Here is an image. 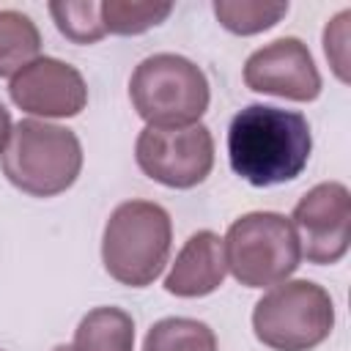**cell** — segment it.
<instances>
[{
    "instance_id": "6da1fadb",
    "label": "cell",
    "mask_w": 351,
    "mask_h": 351,
    "mask_svg": "<svg viewBox=\"0 0 351 351\" xmlns=\"http://www.w3.org/2000/svg\"><path fill=\"white\" fill-rule=\"evenodd\" d=\"M313 132L302 112L247 104L228 126L230 170L252 186H277L302 176L310 162Z\"/></svg>"
},
{
    "instance_id": "7a4b0ae2",
    "label": "cell",
    "mask_w": 351,
    "mask_h": 351,
    "mask_svg": "<svg viewBox=\"0 0 351 351\" xmlns=\"http://www.w3.org/2000/svg\"><path fill=\"white\" fill-rule=\"evenodd\" d=\"M170 244L173 222L167 208L154 200H126L104 222V271L121 285L145 288L165 271Z\"/></svg>"
},
{
    "instance_id": "3957f363",
    "label": "cell",
    "mask_w": 351,
    "mask_h": 351,
    "mask_svg": "<svg viewBox=\"0 0 351 351\" xmlns=\"http://www.w3.org/2000/svg\"><path fill=\"white\" fill-rule=\"evenodd\" d=\"M3 176L25 195L55 197L66 192L82 170V143L69 126L41 118L14 123L0 154Z\"/></svg>"
},
{
    "instance_id": "277c9868",
    "label": "cell",
    "mask_w": 351,
    "mask_h": 351,
    "mask_svg": "<svg viewBox=\"0 0 351 351\" xmlns=\"http://www.w3.org/2000/svg\"><path fill=\"white\" fill-rule=\"evenodd\" d=\"M129 99L145 126L178 129L200 123L211 101V88L195 60L176 52H156L134 66Z\"/></svg>"
},
{
    "instance_id": "5b68a950",
    "label": "cell",
    "mask_w": 351,
    "mask_h": 351,
    "mask_svg": "<svg viewBox=\"0 0 351 351\" xmlns=\"http://www.w3.org/2000/svg\"><path fill=\"white\" fill-rule=\"evenodd\" d=\"M335 329V302L313 280L271 285L252 310V332L271 351H313Z\"/></svg>"
},
{
    "instance_id": "8992f818",
    "label": "cell",
    "mask_w": 351,
    "mask_h": 351,
    "mask_svg": "<svg viewBox=\"0 0 351 351\" xmlns=\"http://www.w3.org/2000/svg\"><path fill=\"white\" fill-rule=\"evenodd\" d=\"M225 266L244 288H271L285 282L302 263L296 230L285 214L250 211L230 222L225 239Z\"/></svg>"
},
{
    "instance_id": "52a82bcc",
    "label": "cell",
    "mask_w": 351,
    "mask_h": 351,
    "mask_svg": "<svg viewBox=\"0 0 351 351\" xmlns=\"http://www.w3.org/2000/svg\"><path fill=\"white\" fill-rule=\"evenodd\" d=\"M134 159L151 181L170 189H192L214 167V137L203 123L178 129L145 126L137 134Z\"/></svg>"
},
{
    "instance_id": "ba28073f",
    "label": "cell",
    "mask_w": 351,
    "mask_h": 351,
    "mask_svg": "<svg viewBox=\"0 0 351 351\" xmlns=\"http://www.w3.org/2000/svg\"><path fill=\"white\" fill-rule=\"evenodd\" d=\"M302 258L315 266H332L346 258L351 241V192L340 181H324L307 189L288 217Z\"/></svg>"
},
{
    "instance_id": "9c48e42d",
    "label": "cell",
    "mask_w": 351,
    "mask_h": 351,
    "mask_svg": "<svg viewBox=\"0 0 351 351\" xmlns=\"http://www.w3.org/2000/svg\"><path fill=\"white\" fill-rule=\"evenodd\" d=\"M244 85L288 101H315L324 88L307 44L293 36L255 49L244 63Z\"/></svg>"
},
{
    "instance_id": "30bf717a",
    "label": "cell",
    "mask_w": 351,
    "mask_h": 351,
    "mask_svg": "<svg viewBox=\"0 0 351 351\" xmlns=\"http://www.w3.org/2000/svg\"><path fill=\"white\" fill-rule=\"evenodd\" d=\"M8 96L22 112L41 121L74 118L88 104V85L71 63L38 55L11 77Z\"/></svg>"
},
{
    "instance_id": "8fae6325",
    "label": "cell",
    "mask_w": 351,
    "mask_h": 351,
    "mask_svg": "<svg viewBox=\"0 0 351 351\" xmlns=\"http://www.w3.org/2000/svg\"><path fill=\"white\" fill-rule=\"evenodd\" d=\"M228 277L222 236L214 230L192 233L178 250L167 277L165 291L178 299H200L214 293Z\"/></svg>"
},
{
    "instance_id": "7c38bea8",
    "label": "cell",
    "mask_w": 351,
    "mask_h": 351,
    "mask_svg": "<svg viewBox=\"0 0 351 351\" xmlns=\"http://www.w3.org/2000/svg\"><path fill=\"white\" fill-rule=\"evenodd\" d=\"M71 351H134V321L121 307L88 310L71 340Z\"/></svg>"
},
{
    "instance_id": "4fadbf2b",
    "label": "cell",
    "mask_w": 351,
    "mask_h": 351,
    "mask_svg": "<svg viewBox=\"0 0 351 351\" xmlns=\"http://www.w3.org/2000/svg\"><path fill=\"white\" fill-rule=\"evenodd\" d=\"M41 52V33L36 22L14 8L0 11V77H14Z\"/></svg>"
},
{
    "instance_id": "5bb4252c",
    "label": "cell",
    "mask_w": 351,
    "mask_h": 351,
    "mask_svg": "<svg viewBox=\"0 0 351 351\" xmlns=\"http://www.w3.org/2000/svg\"><path fill=\"white\" fill-rule=\"evenodd\" d=\"M143 351H217V335L206 321L170 315L151 324Z\"/></svg>"
},
{
    "instance_id": "9a60e30c",
    "label": "cell",
    "mask_w": 351,
    "mask_h": 351,
    "mask_svg": "<svg viewBox=\"0 0 351 351\" xmlns=\"http://www.w3.org/2000/svg\"><path fill=\"white\" fill-rule=\"evenodd\" d=\"M211 8L217 22L236 36L263 33L288 14L285 0H214Z\"/></svg>"
},
{
    "instance_id": "2e32d148",
    "label": "cell",
    "mask_w": 351,
    "mask_h": 351,
    "mask_svg": "<svg viewBox=\"0 0 351 351\" xmlns=\"http://www.w3.org/2000/svg\"><path fill=\"white\" fill-rule=\"evenodd\" d=\"M173 14V3L143 0H101V22L112 36H140L162 25Z\"/></svg>"
},
{
    "instance_id": "e0dca14e",
    "label": "cell",
    "mask_w": 351,
    "mask_h": 351,
    "mask_svg": "<svg viewBox=\"0 0 351 351\" xmlns=\"http://www.w3.org/2000/svg\"><path fill=\"white\" fill-rule=\"evenodd\" d=\"M47 8L60 36L74 44H96L107 36L99 0H55Z\"/></svg>"
},
{
    "instance_id": "ac0fdd59",
    "label": "cell",
    "mask_w": 351,
    "mask_h": 351,
    "mask_svg": "<svg viewBox=\"0 0 351 351\" xmlns=\"http://www.w3.org/2000/svg\"><path fill=\"white\" fill-rule=\"evenodd\" d=\"M348 25H351V11H340L332 16L324 27V55L340 82H351V52H348Z\"/></svg>"
},
{
    "instance_id": "d6986e66",
    "label": "cell",
    "mask_w": 351,
    "mask_h": 351,
    "mask_svg": "<svg viewBox=\"0 0 351 351\" xmlns=\"http://www.w3.org/2000/svg\"><path fill=\"white\" fill-rule=\"evenodd\" d=\"M11 129H14V123H11V112L0 104V154H3V151H5V145H8Z\"/></svg>"
},
{
    "instance_id": "ffe728a7",
    "label": "cell",
    "mask_w": 351,
    "mask_h": 351,
    "mask_svg": "<svg viewBox=\"0 0 351 351\" xmlns=\"http://www.w3.org/2000/svg\"><path fill=\"white\" fill-rule=\"evenodd\" d=\"M52 351H71V346H55Z\"/></svg>"
},
{
    "instance_id": "44dd1931",
    "label": "cell",
    "mask_w": 351,
    "mask_h": 351,
    "mask_svg": "<svg viewBox=\"0 0 351 351\" xmlns=\"http://www.w3.org/2000/svg\"><path fill=\"white\" fill-rule=\"evenodd\" d=\"M0 351H3V348H0Z\"/></svg>"
}]
</instances>
